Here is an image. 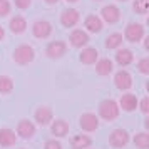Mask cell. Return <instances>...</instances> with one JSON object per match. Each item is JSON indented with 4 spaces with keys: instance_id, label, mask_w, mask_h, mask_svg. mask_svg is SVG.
Listing matches in <instances>:
<instances>
[{
    "instance_id": "6da1fadb",
    "label": "cell",
    "mask_w": 149,
    "mask_h": 149,
    "mask_svg": "<svg viewBox=\"0 0 149 149\" xmlns=\"http://www.w3.org/2000/svg\"><path fill=\"white\" fill-rule=\"evenodd\" d=\"M97 112H99L97 117H101V119H104V121H107V122H112L119 117L121 109H119L117 101H114V99H104V101L99 102Z\"/></svg>"
},
{
    "instance_id": "7a4b0ae2",
    "label": "cell",
    "mask_w": 149,
    "mask_h": 149,
    "mask_svg": "<svg viewBox=\"0 0 149 149\" xmlns=\"http://www.w3.org/2000/svg\"><path fill=\"white\" fill-rule=\"evenodd\" d=\"M12 59H14V62L19 64V65H29V64L34 62V59H35V50H34V47L29 45V44H20L19 47L14 49Z\"/></svg>"
},
{
    "instance_id": "3957f363",
    "label": "cell",
    "mask_w": 149,
    "mask_h": 149,
    "mask_svg": "<svg viewBox=\"0 0 149 149\" xmlns=\"http://www.w3.org/2000/svg\"><path fill=\"white\" fill-rule=\"evenodd\" d=\"M144 35H146L144 25L139 24V22H131V24L126 25L122 37H124V40L131 42V44H137V42H141L142 39H144Z\"/></svg>"
},
{
    "instance_id": "277c9868",
    "label": "cell",
    "mask_w": 149,
    "mask_h": 149,
    "mask_svg": "<svg viewBox=\"0 0 149 149\" xmlns=\"http://www.w3.org/2000/svg\"><path fill=\"white\" fill-rule=\"evenodd\" d=\"M131 141V137H129V132L126 129L122 127H117L114 129L111 134H109V146H112L114 149H122L126 148Z\"/></svg>"
},
{
    "instance_id": "5b68a950",
    "label": "cell",
    "mask_w": 149,
    "mask_h": 149,
    "mask_svg": "<svg viewBox=\"0 0 149 149\" xmlns=\"http://www.w3.org/2000/svg\"><path fill=\"white\" fill-rule=\"evenodd\" d=\"M52 30H54L52 24L49 20H44V19H39V20H35L32 24V35L35 39L45 40V39H49L52 35Z\"/></svg>"
},
{
    "instance_id": "8992f818",
    "label": "cell",
    "mask_w": 149,
    "mask_h": 149,
    "mask_svg": "<svg viewBox=\"0 0 149 149\" xmlns=\"http://www.w3.org/2000/svg\"><path fill=\"white\" fill-rule=\"evenodd\" d=\"M65 54H67V44L64 40H50L45 47V55L52 61L62 59Z\"/></svg>"
},
{
    "instance_id": "52a82bcc",
    "label": "cell",
    "mask_w": 149,
    "mask_h": 149,
    "mask_svg": "<svg viewBox=\"0 0 149 149\" xmlns=\"http://www.w3.org/2000/svg\"><path fill=\"white\" fill-rule=\"evenodd\" d=\"M37 132V127H35V124L32 121H29V119H20L19 124H17V129H15V134L17 137H22V139H32Z\"/></svg>"
},
{
    "instance_id": "ba28073f",
    "label": "cell",
    "mask_w": 149,
    "mask_h": 149,
    "mask_svg": "<svg viewBox=\"0 0 149 149\" xmlns=\"http://www.w3.org/2000/svg\"><path fill=\"white\" fill-rule=\"evenodd\" d=\"M102 19V22H106L109 25H112V24H117V22L121 20V10L117 5L114 3H109V5H104L101 10V15H99Z\"/></svg>"
},
{
    "instance_id": "9c48e42d",
    "label": "cell",
    "mask_w": 149,
    "mask_h": 149,
    "mask_svg": "<svg viewBox=\"0 0 149 149\" xmlns=\"http://www.w3.org/2000/svg\"><path fill=\"white\" fill-rule=\"evenodd\" d=\"M34 121L39 126L45 127V126H49L50 122L54 121V111L49 107V106H39L34 112Z\"/></svg>"
},
{
    "instance_id": "30bf717a",
    "label": "cell",
    "mask_w": 149,
    "mask_h": 149,
    "mask_svg": "<svg viewBox=\"0 0 149 149\" xmlns=\"http://www.w3.org/2000/svg\"><path fill=\"white\" fill-rule=\"evenodd\" d=\"M79 127L86 132H94L99 129V117L94 112H84L79 117Z\"/></svg>"
},
{
    "instance_id": "8fae6325",
    "label": "cell",
    "mask_w": 149,
    "mask_h": 149,
    "mask_svg": "<svg viewBox=\"0 0 149 149\" xmlns=\"http://www.w3.org/2000/svg\"><path fill=\"white\" fill-rule=\"evenodd\" d=\"M89 40H91V37L86 30H82V29H74L70 35H69V44L72 45L74 49H82V47H87Z\"/></svg>"
},
{
    "instance_id": "7c38bea8",
    "label": "cell",
    "mask_w": 149,
    "mask_h": 149,
    "mask_svg": "<svg viewBox=\"0 0 149 149\" xmlns=\"http://www.w3.org/2000/svg\"><path fill=\"white\" fill-rule=\"evenodd\" d=\"M79 20H81V14H79L77 8H65V10H62V14H61L62 27L72 29L79 24Z\"/></svg>"
},
{
    "instance_id": "4fadbf2b",
    "label": "cell",
    "mask_w": 149,
    "mask_h": 149,
    "mask_svg": "<svg viewBox=\"0 0 149 149\" xmlns=\"http://www.w3.org/2000/svg\"><path fill=\"white\" fill-rule=\"evenodd\" d=\"M114 86L119 91H129L132 87V75L126 69H121L114 74Z\"/></svg>"
},
{
    "instance_id": "5bb4252c",
    "label": "cell",
    "mask_w": 149,
    "mask_h": 149,
    "mask_svg": "<svg viewBox=\"0 0 149 149\" xmlns=\"http://www.w3.org/2000/svg\"><path fill=\"white\" fill-rule=\"evenodd\" d=\"M102 29H104V22L99 15L91 14L84 19V30L87 34H99Z\"/></svg>"
},
{
    "instance_id": "9a60e30c",
    "label": "cell",
    "mask_w": 149,
    "mask_h": 149,
    "mask_svg": "<svg viewBox=\"0 0 149 149\" xmlns=\"http://www.w3.org/2000/svg\"><path fill=\"white\" fill-rule=\"evenodd\" d=\"M50 132L55 139H61V137H65L69 134V122L65 119H55V121L50 122Z\"/></svg>"
},
{
    "instance_id": "2e32d148",
    "label": "cell",
    "mask_w": 149,
    "mask_h": 149,
    "mask_svg": "<svg viewBox=\"0 0 149 149\" xmlns=\"http://www.w3.org/2000/svg\"><path fill=\"white\" fill-rule=\"evenodd\" d=\"M114 61L119 67H127L134 62V52L131 49H117Z\"/></svg>"
},
{
    "instance_id": "e0dca14e",
    "label": "cell",
    "mask_w": 149,
    "mask_h": 149,
    "mask_svg": "<svg viewBox=\"0 0 149 149\" xmlns=\"http://www.w3.org/2000/svg\"><path fill=\"white\" fill-rule=\"evenodd\" d=\"M137 102H139V99H137V95L131 94V92H127V94H122L121 99H119V109H122V111H126V112H132V111H136L137 109Z\"/></svg>"
},
{
    "instance_id": "ac0fdd59",
    "label": "cell",
    "mask_w": 149,
    "mask_h": 149,
    "mask_svg": "<svg viewBox=\"0 0 149 149\" xmlns=\"http://www.w3.org/2000/svg\"><path fill=\"white\" fill-rule=\"evenodd\" d=\"M27 27H29V24H27V20H25L24 15H15V17H12L10 22H8V29H10V32L15 34V35H22L27 30Z\"/></svg>"
},
{
    "instance_id": "d6986e66",
    "label": "cell",
    "mask_w": 149,
    "mask_h": 149,
    "mask_svg": "<svg viewBox=\"0 0 149 149\" xmlns=\"http://www.w3.org/2000/svg\"><path fill=\"white\" fill-rule=\"evenodd\" d=\"M99 59V52L95 47H82V52L79 54V61L84 65H94Z\"/></svg>"
},
{
    "instance_id": "ffe728a7",
    "label": "cell",
    "mask_w": 149,
    "mask_h": 149,
    "mask_svg": "<svg viewBox=\"0 0 149 149\" xmlns=\"http://www.w3.org/2000/svg\"><path fill=\"white\" fill-rule=\"evenodd\" d=\"M15 142H17V134L14 129H0V146L2 148H12V146H15Z\"/></svg>"
},
{
    "instance_id": "44dd1931",
    "label": "cell",
    "mask_w": 149,
    "mask_h": 149,
    "mask_svg": "<svg viewBox=\"0 0 149 149\" xmlns=\"http://www.w3.org/2000/svg\"><path fill=\"white\" fill-rule=\"evenodd\" d=\"M94 65H95V74L101 75V77H106V75L112 74V70H114V64H112V61L107 59V57L97 59V62H95Z\"/></svg>"
},
{
    "instance_id": "7402d4cb",
    "label": "cell",
    "mask_w": 149,
    "mask_h": 149,
    "mask_svg": "<svg viewBox=\"0 0 149 149\" xmlns=\"http://www.w3.org/2000/svg\"><path fill=\"white\" fill-rule=\"evenodd\" d=\"M122 42H124L122 34H119V32H112V34H109L107 37H106V40H104V47L107 49V50H117V49H121Z\"/></svg>"
},
{
    "instance_id": "603a6c76",
    "label": "cell",
    "mask_w": 149,
    "mask_h": 149,
    "mask_svg": "<svg viewBox=\"0 0 149 149\" xmlns=\"http://www.w3.org/2000/svg\"><path fill=\"white\" fill-rule=\"evenodd\" d=\"M92 146V139L87 134H75L70 139V148L72 149H89Z\"/></svg>"
},
{
    "instance_id": "cb8c5ba5",
    "label": "cell",
    "mask_w": 149,
    "mask_h": 149,
    "mask_svg": "<svg viewBox=\"0 0 149 149\" xmlns=\"http://www.w3.org/2000/svg\"><path fill=\"white\" fill-rule=\"evenodd\" d=\"M15 84H14V79L10 75H0V94L2 95H7L14 91Z\"/></svg>"
},
{
    "instance_id": "d4e9b609",
    "label": "cell",
    "mask_w": 149,
    "mask_h": 149,
    "mask_svg": "<svg viewBox=\"0 0 149 149\" xmlns=\"http://www.w3.org/2000/svg\"><path fill=\"white\" fill-rule=\"evenodd\" d=\"M132 142L137 149H149V134L146 131L142 132H137V134L132 137Z\"/></svg>"
},
{
    "instance_id": "484cf974",
    "label": "cell",
    "mask_w": 149,
    "mask_h": 149,
    "mask_svg": "<svg viewBox=\"0 0 149 149\" xmlns=\"http://www.w3.org/2000/svg\"><path fill=\"white\" fill-rule=\"evenodd\" d=\"M132 12L137 15H146L149 12V0H132Z\"/></svg>"
},
{
    "instance_id": "4316f807",
    "label": "cell",
    "mask_w": 149,
    "mask_h": 149,
    "mask_svg": "<svg viewBox=\"0 0 149 149\" xmlns=\"http://www.w3.org/2000/svg\"><path fill=\"white\" fill-rule=\"evenodd\" d=\"M137 72L142 75H149V57H142L137 61Z\"/></svg>"
},
{
    "instance_id": "83f0119b",
    "label": "cell",
    "mask_w": 149,
    "mask_h": 149,
    "mask_svg": "<svg viewBox=\"0 0 149 149\" xmlns=\"http://www.w3.org/2000/svg\"><path fill=\"white\" fill-rule=\"evenodd\" d=\"M10 10H12L10 2H8V0H0V19H2V17H7V15L10 14Z\"/></svg>"
},
{
    "instance_id": "f1b7e54d",
    "label": "cell",
    "mask_w": 149,
    "mask_h": 149,
    "mask_svg": "<svg viewBox=\"0 0 149 149\" xmlns=\"http://www.w3.org/2000/svg\"><path fill=\"white\" fill-rule=\"evenodd\" d=\"M137 109H139L144 116L149 114V97H148V95H146V97H142L141 101L137 102Z\"/></svg>"
},
{
    "instance_id": "f546056e",
    "label": "cell",
    "mask_w": 149,
    "mask_h": 149,
    "mask_svg": "<svg viewBox=\"0 0 149 149\" xmlns=\"http://www.w3.org/2000/svg\"><path fill=\"white\" fill-rule=\"evenodd\" d=\"M44 149H62V142L59 139H55V137L47 139L45 144H44Z\"/></svg>"
},
{
    "instance_id": "4dcf8cb0",
    "label": "cell",
    "mask_w": 149,
    "mask_h": 149,
    "mask_svg": "<svg viewBox=\"0 0 149 149\" xmlns=\"http://www.w3.org/2000/svg\"><path fill=\"white\" fill-rule=\"evenodd\" d=\"M14 3L19 10H27L32 7V0H14Z\"/></svg>"
},
{
    "instance_id": "1f68e13d",
    "label": "cell",
    "mask_w": 149,
    "mask_h": 149,
    "mask_svg": "<svg viewBox=\"0 0 149 149\" xmlns=\"http://www.w3.org/2000/svg\"><path fill=\"white\" fill-rule=\"evenodd\" d=\"M142 40H144V49L149 50V35H144V39H142Z\"/></svg>"
},
{
    "instance_id": "d6a6232c",
    "label": "cell",
    "mask_w": 149,
    "mask_h": 149,
    "mask_svg": "<svg viewBox=\"0 0 149 149\" xmlns=\"http://www.w3.org/2000/svg\"><path fill=\"white\" fill-rule=\"evenodd\" d=\"M3 39H5V29L0 25V42L3 40Z\"/></svg>"
},
{
    "instance_id": "836d02e7",
    "label": "cell",
    "mask_w": 149,
    "mask_h": 149,
    "mask_svg": "<svg viewBox=\"0 0 149 149\" xmlns=\"http://www.w3.org/2000/svg\"><path fill=\"white\" fill-rule=\"evenodd\" d=\"M44 2H45L47 5H55V3H59L61 0H44Z\"/></svg>"
},
{
    "instance_id": "e575fe53",
    "label": "cell",
    "mask_w": 149,
    "mask_h": 149,
    "mask_svg": "<svg viewBox=\"0 0 149 149\" xmlns=\"http://www.w3.org/2000/svg\"><path fill=\"white\" fill-rule=\"evenodd\" d=\"M65 2H67V3H77L79 0H65Z\"/></svg>"
},
{
    "instance_id": "d590c367",
    "label": "cell",
    "mask_w": 149,
    "mask_h": 149,
    "mask_svg": "<svg viewBox=\"0 0 149 149\" xmlns=\"http://www.w3.org/2000/svg\"><path fill=\"white\" fill-rule=\"evenodd\" d=\"M119 2H127V0H119Z\"/></svg>"
},
{
    "instance_id": "8d00e7d4",
    "label": "cell",
    "mask_w": 149,
    "mask_h": 149,
    "mask_svg": "<svg viewBox=\"0 0 149 149\" xmlns=\"http://www.w3.org/2000/svg\"><path fill=\"white\" fill-rule=\"evenodd\" d=\"M94 2H101V0H94Z\"/></svg>"
}]
</instances>
